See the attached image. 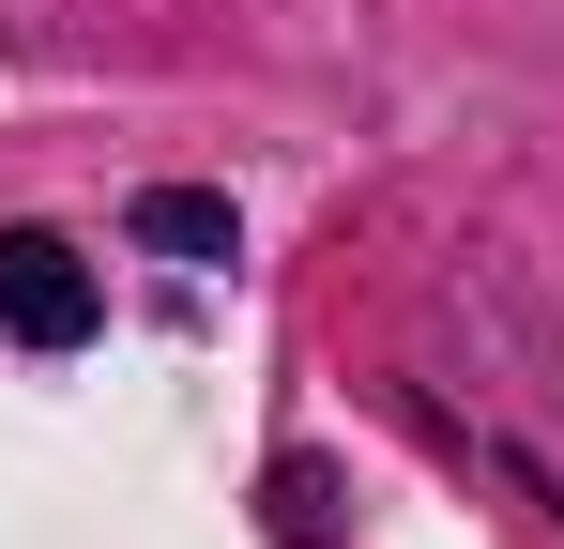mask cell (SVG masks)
I'll return each mask as SVG.
<instances>
[{
    "label": "cell",
    "mask_w": 564,
    "mask_h": 549,
    "mask_svg": "<svg viewBox=\"0 0 564 549\" xmlns=\"http://www.w3.org/2000/svg\"><path fill=\"white\" fill-rule=\"evenodd\" d=\"M0 336L15 352H77L93 336V274L62 229H0Z\"/></svg>",
    "instance_id": "cell-1"
},
{
    "label": "cell",
    "mask_w": 564,
    "mask_h": 549,
    "mask_svg": "<svg viewBox=\"0 0 564 549\" xmlns=\"http://www.w3.org/2000/svg\"><path fill=\"white\" fill-rule=\"evenodd\" d=\"M138 245H153V260H229V198L153 183V198H138Z\"/></svg>",
    "instance_id": "cell-2"
}]
</instances>
